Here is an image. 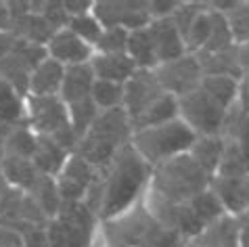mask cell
I'll return each instance as SVG.
<instances>
[{
  "instance_id": "d590c367",
  "label": "cell",
  "mask_w": 249,
  "mask_h": 247,
  "mask_svg": "<svg viewBox=\"0 0 249 247\" xmlns=\"http://www.w3.org/2000/svg\"><path fill=\"white\" fill-rule=\"evenodd\" d=\"M178 239L180 235L174 229H161L155 237H151L144 247H178Z\"/></svg>"
},
{
  "instance_id": "d4e9b609",
  "label": "cell",
  "mask_w": 249,
  "mask_h": 247,
  "mask_svg": "<svg viewBox=\"0 0 249 247\" xmlns=\"http://www.w3.org/2000/svg\"><path fill=\"white\" fill-rule=\"evenodd\" d=\"M67 113H69V126L73 128V132L78 134V139L82 141L84 134L90 130V126L94 124V120L99 118V107L94 105V101L90 97L75 101L71 105H67Z\"/></svg>"
},
{
  "instance_id": "74e56055",
  "label": "cell",
  "mask_w": 249,
  "mask_h": 247,
  "mask_svg": "<svg viewBox=\"0 0 249 247\" xmlns=\"http://www.w3.org/2000/svg\"><path fill=\"white\" fill-rule=\"evenodd\" d=\"M15 44H17V34L15 32H11V30L0 32V61L6 59L9 54H13Z\"/></svg>"
},
{
  "instance_id": "8992f818",
  "label": "cell",
  "mask_w": 249,
  "mask_h": 247,
  "mask_svg": "<svg viewBox=\"0 0 249 247\" xmlns=\"http://www.w3.org/2000/svg\"><path fill=\"white\" fill-rule=\"evenodd\" d=\"M226 109L197 88L178 99V118L197 136H216L226 122Z\"/></svg>"
},
{
  "instance_id": "30bf717a",
  "label": "cell",
  "mask_w": 249,
  "mask_h": 247,
  "mask_svg": "<svg viewBox=\"0 0 249 247\" xmlns=\"http://www.w3.org/2000/svg\"><path fill=\"white\" fill-rule=\"evenodd\" d=\"M165 90L159 86L155 73L151 70H136V73L124 84V109L130 122L136 120L144 109Z\"/></svg>"
},
{
  "instance_id": "83f0119b",
  "label": "cell",
  "mask_w": 249,
  "mask_h": 247,
  "mask_svg": "<svg viewBox=\"0 0 249 247\" xmlns=\"http://www.w3.org/2000/svg\"><path fill=\"white\" fill-rule=\"evenodd\" d=\"M216 176L218 178H249L247 161L237 141L228 142L224 147V155H222V161H220Z\"/></svg>"
},
{
  "instance_id": "d6a6232c",
  "label": "cell",
  "mask_w": 249,
  "mask_h": 247,
  "mask_svg": "<svg viewBox=\"0 0 249 247\" xmlns=\"http://www.w3.org/2000/svg\"><path fill=\"white\" fill-rule=\"evenodd\" d=\"M128 30L124 27H107L103 30L99 42L94 44L96 54H122L128 46Z\"/></svg>"
},
{
  "instance_id": "3957f363",
  "label": "cell",
  "mask_w": 249,
  "mask_h": 247,
  "mask_svg": "<svg viewBox=\"0 0 249 247\" xmlns=\"http://www.w3.org/2000/svg\"><path fill=\"white\" fill-rule=\"evenodd\" d=\"M207 184L210 176L191 159L189 153L161 163L153 172V195L172 205L189 203L195 195L203 193Z\"/></svg>"
},
{
  "instance_id": "52a82bcc",
  "label": "cell",
  "mask_w": 249,
  "mask_h": 247,
  "mask_svg": "<svg viewBox=\"0 0 249 247\" xmlns=\"http://www.w3.org/2000/svg\"><path fill=\"white\" fill-rule=\"evenodd\" d=\"M153 73L159 82V86L168 94H174L176 99L197 90L203 80V70H201V65H199V59L189 53L176 61L157 65Z\"/></svg>"
},
{
  "instance_id": "5bb4252c",
  "label": "cell",
  "mask_w": 249,
  "mask_h": 247,
  "mask_svg": "<svg viewBox=\"0 0 249 247\" xmlns=\"http://www.w3.org/2000/svg\"><path fill=\"white\" fill-rule=\"evenodd\" d=\"M213 193L218 195L226 214L243 216L249 208V178H216Z\"/></svg>"
},
{
  "instance_id": "d6986e66",
  "label": "cell",
  "mask_w": 249,
  "mask_h": 247,
  "mask_svg": "<svg viewBox=\"0 0 249 247\" xmlns=\"http://www.w3.org/2000/svg\"><path fill=\"white\" fill-rule=\"evenodd\" d=\"M226 142L222 141V136H197V141L193 142V147L189 151L191 159L203 170L207 176H216L220 161L224 155Z\"/></svg>"
},
{
  "instance_id": "60d3db41",
  "label": "cell",
  "mask_w": 249,
  "mask_h": 247,
  "mask_svg": "<svg viewBox=\"0 0 249 247\" xmlns=\"http://www.w3.org/2000/svg\"><path fill=\"white\" fill-rule=\"evenodd\" d=\"M9 132H11L9 124L0 122V161H2V157H4V142H6V136H9Z\"/></svg>"
},
{
  "instance_id": "ffe728a7",
  "label": "cell",
  "mask_w": 249,
  "mask_h": 247,
  "mask_svg": "<svg viewBox=\"0 0 249 247\" xmlns=\"http://www.w3.org/2000/svg\"><path fill=\"white\" fill-rule=\"evenodd\" d=\"M69 153L65 149H61L51 136H40L38 134V145L36 153L32 157V163L36 166V170L42 176H59V172L63 170Z\"/></svg>"
},
{
  "instance_id": "7402d4cb",
  "label": "cell",
  "mask_w": 249,
  "mask_h": 247,
  "mask_svg": "<svg viewBox=\"0 0 249 247\" xmlns=\"http://www.w3.org/2000/svg\"><path fill=\"white\" fill-rule=\"evenodd\" d=\"M199 88L226 111L239 101V78L232 75H203Z\"/></svg>"
},
{
  "instance_id": "836d02e7",
  "label": "cell",
  "mask_w": 249,
  "mask_h": 247,
  "mask_svg": "<svg viewBox=\"0 0 249 247\" xmlns=\"http://www.w3.org/2000/svg\"><path fill=\"white\" fill-rule=\"evenodd\" d=\"M124 11H126V2H94L92 4V15L96 17V21L103 25V30L107 27H122Z\"/></svg>"
},
{
  "instance_id": "f35d334b",
  "label": "cell",
  "mask_w": 249,
  "mask_h": 247,
  "mask_svg": "<svg viewBox=\"0 0 249 247\" xmlns=\"http://www.w3.org/2000/svg\"><path fill=\"white\" fill-rule=\"evenodd\" d=\"M239 101L243 111L249 115V71L243 73V78H239Z\"/></svg>"
},
{
  "instance_id": "f546056e",
  "label": "cell",
  "mask_w": 249,
  "mask_h": 247,
  "mask_svg": "<svg viewBox=\"0 0 249 247\" xmlns=\"http://www.w3.org/2000/svg\"><path fill=\"white\" fill-rule=\"evenodd\" d=\"M210 34H212V11H203L195 17V21L191 23L189 27V34H186V53L193 54V53H201L205 49L207 40H210Z\"/></svg>"
},
{
  "instance_id": "e575fe53",
  "label": "cell",
  "mask_w": 249,
  "mask_h": 247,
  "mask_svg": "<svg viewBox=\"0 0 249 247\" xmlns=\"http://www.w3.org/2000/svg\"><path fill=\"white\" fill-rule=\"evenodd\" d=\"M40 15L44 17V21L53 27L54 32L65 30L69 23V15L63 9V2H42V11Z\"/></svg>"
},
{
  "instance_id": "ac0fdd59",
  "label": "cell",
  "mask_w": 249,
  "mask_h": 247,
  "mask_svg": "<svg viewBox=\"0 0 249 247\" xmlns=\"http://www.w3.org/2000/svg\"><path fill=\"white\" fill-rule=\"evenodd\" d=\"M174 120H178V99L174 94L163 92L161 97H157L136 120L130 122V126H132V132H138V130L161 126V124H168Z\"/></svg>"
},
{
  "instance_id": "4fadbf2b",
  "label": "cell",
  "mask_w": 249,
  "mask_h": 247,
  "mask_svg": "<svg viewBox=\"0 0 249 247\" xmlns=\"http://www.w3.org/2000/svg\"><path fill=\"white\" fill-rule=\"evenodd\" d=\"M241 224L234 216L224 214L191 239V247H239Z\"/></svg>"
},
{
  "instance_id": "277c9868",
  "label": "cell",
  "mask_w": 249,
  "mask_h": 247,
  "mask_svg": "<svg viewBox=\"0 0 249 247\" xmlns=\"http://www.w3.org/2000/svg\"><path fill=\"white\" fill-rule=\"evenodd\" d=\"M132 149L142 157L149 166H161V163L174 159L178 155L189 153L197 134L178 118L174 122L161 124V126L144 128L132 132Z\"/></svg>"
},
{
  "instance_id": "603a6c76",
  "label": "cell",
  "mask_w": 249,
  "mask_h": 247,
  "mask_svg": "<svg viewBox=\"0 0 249 247\" xmlns=\"http://www.w3.org/2000/svg\"><path fill=\"white\" fill-rule=\"evenodd\" d=\"M126 54L134 61L136 70H151L153 71L157 63V54H155V46L151 40L149 30H136L128 34V46H126Z\"/></svg>"
},
{
  "instance_id": "6da1fadb",
  "label": "cell",
  "mask_w": 249,
  "mask_h": 247,
  "mask_svg": "<svg viewBox=\"0 0 249 247\" xmlns=\"http://www.w3.org/2000/svg\"><path fill=\"white\" fill-rule=\"evenodd\" d=\"M149 174L151 166L132 149V145L122 147L111 161V172L107 176L103 193L101 216L105 220H111L124 214L136 201Z\"/></svg>"
},
{
  "instance_id": "44dd1931",
  "label": "cell",
  "mask_w": 249,
  "mask_h": 247,
  "mask_svg": "<svg viewBox=\"0 0 249 247\" xmlns=\"http://www.w3.org/2000/svg\"><path fill=\"white\" fill-rule=\"evenodd\" d=\"M0 174L15 189L30 191V193L38 184L40 176H42L32 163V159H21V157H9V155H4L2 161H0Z\"/></svg>"
},
{
  "instance_id": "2e32d148",
  "label": "cell",
  "mask_w": 249,
  "mask_h": 247,
  "mask_svg": "<svg viewBox=\"0 0 249 247\" xmlns=\"http://www.w3.org/2000/svg\"><path fill=\"white\" fill-rule=\"evenodd\" d=\"M90 67L96 80H107L115 84H126V82L136 73L134 61L126 53L122 54H96L90 59Z\"/></svg>"
},
{
  "instance_id": "8d00e7d4",
  "label": "cell",
  "mask_w": 249,
  "mask_h": 247,
  "mask_svg": "<svg viewBox=\"0 0 249 247\" xmlns=\"http://www.w3.org/2000/svg\"><path fill=\"white\" fill-rule=\"evenodd\" d=\"M92 4L94 2H84V0H67V2H63V9L65 13L69 15V19L71 17H80V15H86V13H92Z\"/></svg>"
},
{
  "instance_id": "8fae6325",
  "label": "cell",
  "mask_w": 249,
  "mask_h": 247,
  "mask_svg": "<svg viewBox=\"0 0 249 247\" xmlns=\"http://www.w3.org/2000/svg\"><path fill=\"white\" fill-rule=\"evenodd\" d=\"M46 53L53 61H57V63H61L63 67L90 63V59L94 57L92 46L86 44L84 40H80L73 32H69L67 27L54 32L51 42L46 44Z\"/></svg>"
},
{
  "instance_id": "1f68e13d",
  "label": "cell",
  "mask_w": 249,
  "mask_h": 247,
  "mask_svg": "<svg viewBox=\"0 0 249 247\" xmlns=\"http://www.w3.org/2000/svg\"><path fill=\"white\" fill-rule=\"evenodd\" d=\"M67 30L73 32L80 40H84L86 44H90L94 49V44L99 42L101 34H103V25L96 21V17L92 13H86V15H80V17H71L67 23Z\"/></svg>"
},
{
  "instance_id": "5b68a950",
  "label": "cell",
  "mask_w": 249,
  "mask_h": 247,
  "mask_svg": "<svg viewBox=\"0 0 249 247\" xmlns=\"http://www.w3.org/2000/svg\"><path fill=\"white\" fill-rule=\"evenodd\" d=\"M94 212L84 201H63L46 229L48 247H90Z\"/></svg>"
},
{
  "instance_id": "f1b7e54d",
  "label": "cell",
  "mask_w": 249,
  "mask_h": 247,
  "mask_svg": "<svg viewBox=\"0 0 249 247\" xmlns=\"http://www.w3.org/2000/svg\"><path fill=\"white\" fill-rule=\"evenodd\" d=\"M189 205L193 208V212L201 218V222L207 226V224H212L213 220H218L220 216H224L226 212H224V208H222V203H220V199H218V195L213 193L212 189H205L203 193H199V195H195L189 201Z\"/></svg>"
},
{
  "instance_id": "4dcf8cb0",
  "label": "cell",
  "mask_w": 249,
  "mask_h": 247,
  "mask_svg": "<svg viewBox=\"0 0 249 247\" xmlns=\"http://www.w3.org/2000/svg\"><path fill=\"white\" fill-rule=\"evenodd\" d=\"M224 17H226V23H228V30H231L234 46L247 44L249 42V2H239Z\"/></svg>"
},
{
  "instance_id": "4316f807",
  "label": "cell",
  "mask_w": 249,
  "mask_h": 247,
  "mask_svg": "<svg viewBox=\"0 0 249 247\" xmlns=\"http://www.w3.org/2000/svg\"><path fill=\"white\" fill-rule=\"evenodd\" d=\"M90 99L99 111H111V109L124 107V84H115V82L107 80H94Z\"/></svg>"
},
{
  "instance_id": "cb8c5ba5",
  "label": "cell",
  "mask_w": 249,
  "mask_h": 247,
  "mask_svg": "<svg viewBox=\"0 0 249 247\" xmlns=\"http://www.w3.org/2000/svg\"><path fill=\"white\" fill-rule=\"evenodd\" d=\"M38 134L32 128H11L4 142V155L9 157H21V159H32L36 153Z\"/></svg>"
},
{
  "instance_id": "e0dca14e",
  "label": "cell",
  "mask_w": 249,
  "mask_h": 247,
  "mask_svg": "<svg viewBox=\"0 0 249 247\" xmlns=\"http://www.w3.org/2000/svg\"><path fill=\"white\" fill-rule=\"evenodd\" d=\"M94 80L96 78H94V71H92L90 63L65 67L63 84H61V92H59L61 101H63L65 105H71V103H75V101L90 97Z\"/></svg>"
},
{
  "instance_id": "7a4b0ae2",
  "label": "cell",
  "mask_w": 249,
  "mask_h": 247,
  "mask_svg": "<svg viewBox=\"0 0 249 247\" xmlns=\"http://www.w3.org/2000/svg\"><path fill=\"white\" fill-rule=\"evenodd\" d=\"M132 139V126L130 118L124 107L111 109V111H101L94 120L90 130L80 141V157L90 163V166H107L113 161L117 151L126 147V141Z\"/></svg>"
},
{
  "instance_id": "7c38bea8",
  "label": "cell",
  "mask_w": 249,
  "mask_h": 247,
  "mask_svg": "<svg viewBox=\"0 0 249 247\" xmlns=\"http://www.w3.org/2000/svg\"><path fill=\"white\" fill-rule=\"evenodd\" d=\"M147 30L151 34V40H153L159 65L176 61V59H180L186 54L184 38L180 36V32H178V27L174 25V21H172V17L155 19V21H151V25Z\"/></svg>"
},
{
  "instance_id": "484cf974",
  "label": "cell",
  "mask_w": 249,
  "mask_h": 247,
  "mask_svg": "<svg viewBox=\"0 0 249 247\" xmlns=\"http://www.w3.org/2000/svg\"><path fill=\"white\" fill-rule=\"evenodd\" d=\"M32 197L40 205V210L44 212V216L48 218L57 216L61 203H63L59 195V189H57V180L53 176H40L38 184L32 189Z\"/></svg>"
},
{
  "instance_id": "9a60e30c",
  "label": "cell",
  "mask_w": 249,
  "mask_h": 247,
  "mask_svg": "<svg viewBox=\"0 0 249 247\" xmlns=\"http://www.w3.org/2000/svg\"><path fill=\"white\" fill-rule=\"evenodd\" d=\"M65 67L53 61L51 57L44 59L36 70L30 73V86L27 97H59L61 84H63Z\"/></svg>"
},
{
  "instance_id": "ab89813d",
  "label": "cell",
  "mask_w": 249,
  "mask_h": 247,
  "mask_svg": "<svg viewBox=\"0 0 249 247\" xmlns=\"http://www.w3.org/2000/svg\"><path fill=\"white\" fill-rule=\"evenodd\" d=\"M9 25H11L9 9H6V2H0V32L9 30Z\"/></svg>"
},
{
  "instance_id": "ba28073f",
  "label": "cell",
  "mask_w": 249,
  "mask_h": 247,
  "mask_svg": "<svg viewBox=\"0 0 249 247\" xmlns=\"http://www.w3.org/2000/svg\"><path fill=\"white\" fill-rule=\"evenodd\" d=\"M25 111L30 128L40 136H53L59 128L69 124L67 105L61 97H27Z\"/></svg>"
},
{
  "instance_id": "9c48e42d",
  "label": "cell",
  "mask_w": 249,
  "mask_h": 247,
  "mask_svg": "<svg viewBox=\"0 0 249 247\" xmlns=\"http://www.w3.org/2000/svg\"><path fill=\"white\" fill-rule=\"evenodd\" d=\"M54 180H57L61 201H84L86 191L96 180V176L90 163L75 153L67 157L63 170H61Z\"/></svg>"
}]
</instances>
